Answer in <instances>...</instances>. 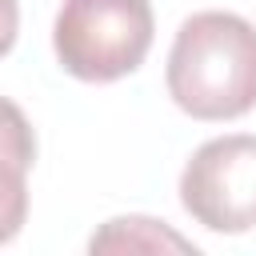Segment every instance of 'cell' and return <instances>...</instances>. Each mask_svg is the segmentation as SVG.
I'll return each mask as SVG.
<instances>
[{
  "label": "cell",
  "mask_w": 256,
  "mask_h": 256,
  "mask_svg": "<svg viewBox=\"0 0 256 256\" xmlns=\"http://www.w3.org/2000/svg\"><path fill=\"white\" fill-rule=\"evenodd\" d=\"M168 96L192 120H236L256 108V24L236 12H196L168 52Z\"/></svg>",
  "instance_id": "obj_1"
},
{
  "label": "cell",
  "mask_w": 256,
  "mask_h": 256,
  "mask_svg": "<svg viewBox=\"0 0 256 256\" xmlns=\"http://www.w3.org/2000/svg\"><path fill=\"white\" fill-rule=\"evenodd\" d=\"M36 164V132L20 104L0 96V244L16 240L28 220V172Z\"/></svg>",
  "instance_id": "obj_4"
},
{
  "label": "cell",
  "mask_w": 256,
  "mask_h": 256,
  "mask_svg": "<svg viewBox=\"0 0 256 256\" xmlns=\"http://www.w3.org/2000/svg\"><path fill=\"white\" fill-rule=\"evenodd\" d=\"M16 32H20V4L16 0H0V56L12 52Z\"/></svg>",
  "instance_id": "obj_6"
},
{
  "label": "cell",
  "mask_w": 256,
  "mask_h": 256,
  "mask_svg": "<svg viewBox=\"0 0 256 256\" xmlns=\"http://www.w3.org/2000/svg\"><path fill=\"white\" fill-rule=\"evenodd\" d=\"M92 252H160V248H172V252H196V244L192 240H184V236H176L172 228H164V220H148V216H116V220H108L96 236H92V244H88Z\"/></svg>",
  "instance_id": "obj_5"
},
{
  "label": "cell",
  "mask_w": 256,
  "mask_h": 256,
  "mask_svg": "<svg viewBox=\"0 0 256 256\" xmlns=\"http://www.w3.org/2000/svg\"><path fill=\"white\" fill-rule=\"evenodd\" d=\"M180 204L208 232L236 236L256 228V136L204 140L180 172Z\"/></svg>",
  "instance_id": "obj_3"
},
{
  "label": "cell",
  "mask_w": 256,
  "mask_h": 256,
  "mask_svg": "<svg viewBox=\"0 0 256 256\" xmlns=\"http://www.w3.org/2000/svg\"><path fill=\"white\" fill-rule=\"evenodd\" d=\"M156 36L148 0H64L52 24V48L68 76L112 84L132 76Z\"/></svg>",
  "instance_id": "obj_2"
}]
</instances>
